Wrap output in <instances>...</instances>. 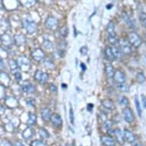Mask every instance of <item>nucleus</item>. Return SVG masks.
Wrapping results in <instances>:
<instances>
[{
	"label": "nucleus",
	"instance_id": "obj_7",
	"mask_svg": "<svg viewBox=\"0 0 146 146\" xmlns=\"http://www.w3.org/2000/svg\"><path fill=\"white\" fill-rule=\"evenodd\" d=\"M31 57L33 59L38 62H40L41 60H44V58L45 57V54L43 50H41V48H36L31 52Z\"/></svg>",
	"mask_w": 146,
	"mask_h": 146
},
{
	"label": "nucleus",
	"instance_id": "obj_23",
	"mask_svg": "<svg viewBox=\"0 0 146 146\" xmlns=\"http://www.w3.org/2000/svg\"><path fill=\"white\" fill-rule=\"evenodd\" d=\"M104 53H105L106 57V58H107L109 60L113 61V60L115 59V56H114V54H113L112 48H110V47H109V46L106 47L105 50H104Z\"/></svg>",
	"mask_w": 146,
	"mask_h": 146
},
{
	"label": "nucleus",
	"instance_id": "obj_1",
	"mask_svg": "<svg viewBox=\"0 0 146 146\" xmlns=\"http://www.w3.org/2000/svg\"><path fill=\"white\" fill-rule=\"evenodd\" d=\"M128 41L131 44L132 47L135 48H139L141 45L142 43V40L140 38V36L135 31H131L129 35H128Z\"/></svg>",
	"mask_w": 146,
	"mask_h": 146
},
{
	"label": "nucleus",
	"instance_id": "obj_34",
	"mask_svg": "<svg viewBox=\"0 0 146 146\" xmlns=\"http://www.w3.org/2000/svg\"><path fill=\"white\" fill-rule=\"evenodd\" d=\"M39 135L41 139H47L49 137V133L46 129H44V128H41L39 130Z\"/></svg>",
	"mask_w": 146,
	"mask_h": 146
},
{
	"label": "nucleus",
	"instance_id": "obj_3",
	"mask_svg": "<svg viewBox=\"0 0 146 146\" xmlns=\"http://www.w3.org/2000/svg\"><path fill=\"white\" fill-rule=\"evenodd\" d=\"M17 63L19 64V67H21L22 70H29L30 69V67H31V62H30V60L29 58L25 57L24 55L20 56L17 59Z\"/></svg>",
	"mask_w": 146,
	"mask_h": 146
},
{
	"label": "nucleus",
	"instance_id": "obj_42",
	"mask_svg": "<svg viewBox=\"0 0 146 146\" xmlns=\"http://www.w3.org/2000/svg\"><path fill=\"white\" fill-rule=\"evenodd\" d=\"M50 91L52 92L53 94H58V87L54 85V84H51L50 85Z\"/></svg>",
	"mask_w": 146,
	"mask_h": 146
},
{
	"label": "nucleus",
	"instance_id": "obj_5",
	"mask_svg": "<svg viewBox=\"0 0 146 146\" xmlns=\"http://www.w3.org/2000/svg\"><path fill=\"white\" fill-rule=\"evenodd\" d=\"M120 47L122 50V53H124L125 54H130L132 51V47L131 44L129 42V41H127L126 39L122 38L119 41Z\"/></svg>",
	"mask_w": 146,
	"mask_h": 146
},
{
	"label": "nucleus",
	"instance_id": "obj_48",
	"mask_svg": "<svg viewBox=\"0 0 146 146\" xmlns=\"http://www.w3.org/2000/svg\"><path fill=\"white\" fill-rule=\"evenodd\" d=\"M80 66H81V68L83 70H85L86 69V65L84 64V63H81V64H80Z\"/></svg>",
	"mask_w": 146,
	"mask_h": 146
},
{
	"label": "nucleus",
	"instance_id": "obj_40",
	"mask_svg": "<svg viewBox=\"0 0 146 146\" xmlns=\"http://www.w3.org/2000/svg\"><path fill=\"white\" fill-rule=\"evenodd\" d=\"M70 119L71 124H74V111H73L72 108H70Z\"/></svg>",
	"mask_w": 146,
	"mask_h": 146
},
{
	"label": "nucleus",
	"instance_id": "obj_39",
	"mask_svg": "<svg viewBox=\"0 0 146 146\" xmlns=\"http://www.w3.org/2000/svg\"><path fill=\"white\" fill-rule=\"evenodd\" d=\"M15 78L16 80L17 81H21L22 80V74L19 71L15 72Z\"/></svg>",
	"mask_w": 146,
	"mask_h": 146
},
{
	"label": "nucleus",
	"instance_id": "obj_10",
	"mask_svg": "<svg viewBox=\"0 0 146 146\" xmlns=\"http://www.w3.org/2000/svg\"><path fill=\"white\" fill-rule=\"evenodd\" d=\"M113 79L117 84H124L126 80V77H125V74L123 72L119 70H117L116 71H115Z\"/></svg>",
	"mask_w": 146,
	"mask_h": 146
},
{
	"label": "nucleus",
	"instance_id": "obj_29",
	"mask_svg": "<svg viewBox=\"0 0 146 146\" xmlns=\"http://www.w3.org/2000/svg\"><path fill=\"white\" fill-rule=\"evenodd\" d=\"M108 41H110V43L113 46H116L119 43V41L116 36H108Z\"/></svg>",
	"mask_w": 146,
	"mask_h": 146
},
{
	"label": "nucleus",
	"instance_id": "obj_22",
	"mask_svg": "<svg viewBox=\"0 0 146 146\" xmlns=\"http://www.w3.org/2000/svg\"><path fill=\"white\" fill-rule=\"evenodd\" d=\"M106 32L108 34V36H116L115 32V24L112 21L108 23L107 27H106Z\"/></svg>",
	"mask_w": 146,
	"mask_h": 146
},
{
	"label": "nucleus",
	"instance_id": "obj_13",
	"mask_svg": "<svg viewBox=\"0 0 146 146\" xmlns=\"http://www.w3.org/2000/svg\"><path fill=\"white\" fill-rule=\"evenodd\" d=\"M123 134H124V138L125 140L129 143H134L135 141H136V137L134 135L133 132L128 129H125L123 131Z\"/></svg>",
	"mask_w": 146,
	"mask_h": 146
},
{
	"label": "nucleus",
	"instance_id": "obj_46",
	"mask_svg": "<svg viewBox=\"0 0 146 146\" xmlns=\"http://www.w3.org/2000/svg\"><path fill=\"white\" fill-rule=\"evenodd\" d=\"M133 146H143V145L141 143V142H139V141H135L134 143H133Z\"/></svg>",
	"mask_w": 146,
	"mask_h": 146
},
{
	"label": "nucleus",
	"instance_id": "obj_8",
	"mask_svg": "<svg viewBox=\"0 0 146 146\" xmlns=\"http://www.w3.org/2000/svg\"><path fill=\"white\" fill-rule=\"evenodd\" d=\"M123 118H124L125 121L128 123H132L134 121V113L129 107H126L123 110Z\"/></svg>",
	"mask_w": 146,
	"mask_h": 146
},
{
	"label": "nucleus",
	"instance_id": "obj_20",
	"mask_svg": "<svg viewBox=\"0 0 146 146\" xmlns=\"http://www.w3.org/2000/svg\"><path fill=\"white\" fill-rule=\"evenodd\" d=\"M102 106L109 110H115V105L113 101L110 99H105L102 101Z\"/></svg>",
	"mask_w": 146,
	"mask_h": 146
},
{
	"label": "nucleus",
	"instance_id": "obj_17",
	"mask_svg": "<svg viewBox=\"0 0 146 146\" xmlns=\"http://www.w3.org/2000/svg\"><path fill=\"white\" fill-rule=\"evenodd\" d=\"M105 73L108 78H113L115 74L114 67L110 63H106L105 64Z\"/></svg>",
	"mask_w": 146,
	"mask_h": 146
},
{
	"label": "nucleus",
	"instance_id": "obj_50",
	"mask_svg": "<svg viewBox=\"0 0 146 146\" xmlns=\"http://www.w3.org/2000/svg\"><path fill=\"white\" fill-rule=\"evenodd\" d=\"M145 42H146V35H145Z\"/></svg>",
	"mask_w": 146,
	"mask_h": 146
},
{
	"label": "nucleus",
	"instance_id": "obj_11",
	"mask_svg": "<svg viewBox=\"0 0 146 146\" xmlns=\"http://www.w3.org/2000/svg\"><path fill=\"white\" fill-rule=\"evenodd\" d=\"M112 134L115 136V140L119 142L121 145H123L125 143V138H124V134H123V132L119 129H115L113 130V132H112Z\"/></svg>",
	"mask_w": 146,
	"mask_h": 146
},
{
	"label": "nucleus",
	"instance_id": "obj_6",
	"mask_svg": "<svg viewBox=\"0 0 146 146\" xmlns=\"http://www.w3.org/2000/svg\"><path fill=\"white\" fill-rule=\"evenodd\" d=\"M44 25H45L46 29L49 30H55L58 26V21L54 17L49 16L46 19Z\"/></svg>",
	"mask_w": 146,
	"mask_h": 146
},
{
	"label": "nucleus",
	"instance_id": "obj_30",
	"mask_svg": "<svg viewBox=\"0 0 146 146\" xmlns=\"http://www.w3.org/2000/svg\"><path fill=\"white\" fill-rule=\"evenodd\" d=\"M135 107H136L137 113H138V115H139V117H141V105H140V103H139V100L137 96H135Z\"/></svg>",
	"mask_w": 146,
	"mask_h": 146
},
{
	"label": "nucleus",
	"instance_id": "obj_35",
	"mask_svg": "<svg viewBox=\"0 0 146 146\" xmlns=\"http://www.w3.org/2000/svg\"><path fill=\"white\" fill-rule=\"evenodd\" d=\"M22 4L26 7H31L36 3L35 0H22Z\"/></svg>",
	"mask_w": 146,
	"mask_h": 146
},
{
	"label": "nucleus",
	"instance_id": "obj_51",
	"mask_svg": "<svg viewBox=\"0 0 146 146\" xmlns=\"http://www.w3.org/2000/svg\"><path fill=\"white\" fill-rule=\"evenodd\" d=\"M70 146H75V145H70Z\"/></svg>",
	"mask_w": 146,
	"mask_h": 146
},
{
	"label": "nucleus",
	"instance_id": "obj_38",
	"mask_svg": "<svg viewBox=\"0 0 146 146\" xmlns=\"http://www.w3.org/2000/svg\"><path fill=\"white\" fill-rule=\"evenodd\" d=\"M112 126H113V123L111 121H106V122H104V128L106 130H110Z\"/></svg>",
	"mask_w": 146,
	"mask_h": 146
},
{
	"label": "nucleus",
	"instance_id": "obj_12",
	"mask_svg": "<svg viewBox=\"0 0 146 146\" xmlns=\"http://www.w3.org/2000/svg\"><path fill=\"white\" fill-rule=\"evenodd\" d=\"M122 16L123 20L125 21V22L126 23L127 25L129 27L130 29H135L136 25H135V20L133 19H132V18H131L129 15L126 14L125 12H123V13H122Z\"/></svg>",
	"mask_w": 146,
	"mask_h": 146
},
{
	"label": "nucleus",
	"instance_id": "obj_49",
	"mask_svg": "<svg viewBox=\"0 0 146 146\" xmlns=\"http://www.w3.org/2000/svg\"><path fill=\"white\" fill-rule=\"evenodd\" d=\"M62 87H66L67 88V84L65 85V84H62Z\"/></svg>",
	"mask_w": 146,
	"mask_h": 146
},
{
	"label": "nucleus",
	"instance_id": "obj_24",
	"mask_svg": "<svg viewBox=\"0 0 146 146\" xmlns=\"http://www.w3.org/2000/svg\"><path fill=\"white\" fill-rule=\"evenodd\" d=\"M112 50H113V54L115 56V59H119V58H122V49H120V48H119V47H117V46H113V48H112Z\"/></svg>",
	"mask_w": 146,
	"mask_h": 146
},
{
	"label": "nucleus",
	"instance_id": "obj_36",
	"mask_svg": "<svg viewBox=\"0 0 146 146\" xmlns=\"http://www.w3.org/2000/svg\"><path fill=\"white\" fill-rule=\"evenodd\" d=\"M31 146H47L46 143H44L43 141H40V140H35V141H32L31 142Z\"/></svg>",
	"mask_w": 146,
	"mask_h": 146
},
{
	"label": "nucleus",
	"instance_id": "obj_31",
	"mask_svg": "<svg viewBox=\"0 0 146 146\" xmlns=\"http://www.w3.org/2000/svg\"><path fill=\"white\" fill-rule=\"evenodd\" d=\"M136 80L139 84H143V83L145 82L146 77L143 73L140 72V73H138V74L136 75Z\"/></svg>",
	"mask_w": 146,
	"mask_h": 146
},
{
	"label": "nucleus",
	"instance_id": "obj_25",
	"mask_svg": "<svg viewBox=\"0 0 146 146\" xmlns=\"http://www.w3.org/2000/svg\"><path fill=\"white\" fill-rule=\"evenodd\" d=\"M37 122V115L35 113H29V119H28V124L29 125H33Z\"/></svg>",
	"mask_w": 146,
	"mask_h": 146
},
{
	"label": "nucleus",
	"instance_id": "obj_45",
	"mask_svg": "<svg viewBox=\"0 0 146 146\" xmlns=\"http://www.w3.org/2000/svg\"><path fill=\"white\" fill-rule=\"evenodd\" d=\"M1 146H14V145H12L9 141H4V140H3V141H1Z\"/></svg>",
	"mask_w": 146,
	"mask_h": 146
},
{
	"label": "nucleus",
	"instance_id": "obj_27",
	"mask_svg": "<svg viewBox=\"0 0 146 146\" xmlns=\"http://www.w3.org/2000/svg\"><path fill=\"white\" fill-rule=\"evenodd\" d=\"M118 103L119 104L120 106H127L129 104V100L125 97V96H122V95H120V96H118Z\"/></svg>",
	"mask_w": 146,
	"mask_h": 146
},
{
	"label": "nucleus",
	"instance_id": "obj_47",
	"mask_svg": "<svg viewBox=\"0 0 146 146\" xmlns=\"http://www.w3.org/2000/svg\"><path fill=\"white\" fill-rule=\"evenodd\" d=\"M14 146H25L24 145H23V143H22L21 141H17V142H15L14 145Z\"/></svg>",
	"mask_w": 146,
	"mask_h": 146
},
{
	"label": "nucleus",
	"instance_id": "obj_26",
	"mask_svg": "<svg viewBox=\"0 0 146 146\" xmlns=\"http://www.w3.org/2000/svg\"><path fill=\"white\" fill-rule=\"evenodd\" d=\"M117 89L121 92L123 93H129L130 87L128 84H118Z\"/></svg>",
	"mask_w": 146,
	"mask_h": 146
},
{
	"label": "nucleus",
	"instance_id": "obj_19",
	"mask_svg": "<svg viewBox=\"0 0 146 146\" xmlns=\"http://www.w3.org/2000/svg\"><path fill=\"white\" fill-rule=\"evenodd\" d=\"M50 121L53 123V125H54L56 126H60L62 125L63 120L62 118L60 117V115H58L57 113H54L51 115V118H50Z\"/></svg>",
	"mask_w": 146,
	"mask_h": 146
},
{
	"label": "nucleus",
	"instance_id": "obj_28",
	"mask_svg": "<svg viewBox=\"0 0 146 146\" xmlns=\"http://www.w3.org/2000/svg\"><path fill=\"white\" fill-rule=\"evenodd\" d=\"M9 64L10 70H11L12 71H15V70H17L18 67H19V64H18L17 61L14 60L13 59H10L9 61Z\"/></svg>",
	"mask_w": 146,
	"mask_h": 146
},
{
	"label": "nucleus",
	"instance_id": "obj_15",
	"mask_svg": "<svg viewBox=\"0 0 146 146\" xmlns=\"http://www.w3.org/2000/svg\"><path fill=\"white\" fill-rule=\"evenodd\" d=\"M101 141L105 146H115V141L110 135H103L101 137Z\"/></svg>",
	"mask_w": 146,
	"mask_h": 146
},
{
	"label": "nucleus",
	"instance_id": "obj_44",
	"mask_svg": "<svg viewBox=\"0 0 146 146\" xmlns=\"http://www.w3.org/2000/svg\"><path fill=\"white\" fill-rule=\"evenodd\" d=\"M141 103H142V105H143L144 108H145L146 109V96L143 94H141Z\"/></svg>",
	"mask_w": 146,
	"mask_h": 146
},
{
	"label": "nucleus",
	"instance_id": "obj_37",
	"mask_svg": "<svg viewBox=\"0 0 146 146\" xmlns=\"http://www.w3.org/2000/svg\"><path fill=\"white\" fill-rule=\"evenodd\" d=\"M43 45L44 46V48H46L47 49H51L53 47V44L50 41L45 39L43 42Z\"/></svg>",
	"mask_w": 146,
	"mask_h": 146
},
{
	"label": "nucleus",
	"instance_id": "obj_9",
	"mask_svg": "<svg viewBox=\"0 0 146 146\" xmlns=\"http://www.w3.org/2000/svg\"><path fill=\"white\" fill-rule=\"evenodd\" d=\"M21 90L22 93H25V94H33L35 92V87L31 83L25 82L21 86Z\"/></svg>",
	"mask_w": 146,
	"mask_h": 146
},
{
	"label": "nucleus",
	"instance_id": "obj_52",
	"mask_svg": "<svg viewBox=\"0 0 146 146\" xmlns=\"http://www.w3.org/2000/svg\"><path fill=\"white\" fill-rule=\"evenodd\" d=\"M145 60H146V56H145Z\"/></svg>",
	"mask_w": 146,
	"mask_h": 146
},
{
	"label": "nucleus",
	"instance_id": "obj_41",
	"mask_svg": "<svg viewBox=\"0 0 146 146\" xmlns=\"http://www.w3.org/2000/svg\"><path fill=\"white\" fill-rule=\"evenodd\" d=\"M80 52L81 53V54H83V55H86L87 52H88V48H87L86 46H83L80 49Z\"/></svg>",
	"mask_w": 146,
	"mask_h": 146
},
{
	"label": "nucleus",
	"instance_id": "obj_43",
	"mask_svg": "<svg viewBox=\"0 0 146 146\" xmlns=\"http://www.w3.org/2000/svg\"><path fill=\"white\" fill-rule=\"evenodd\" d=\"M44 65H45L47 68H52V69L54 68V65L50 60H46L45 62H44Z\"/></svg>",
	"mask_w": 146,
	"mask_h": 146
},
{
	"label": "nucleus",
	"instance_id": "obj_32",
	"mask_svg": "<svg viewBox=\"0 0 146 146\" xmlns=\"http://www.w3.org/2000/svg\"><path fill=\"white\" fill-rule=\"evenodd\" d=\"M60 35L64 37V38H66L68 34H69V29H68V27L67 25H64V26L60 29Z\"/></svg>",
	"mask_w": 146,
	"mask_h": 146
},
{
	"label": "nucleus",
	"instance_id": "obj_2",
	"mask_svg": "<svg viewBox=\"0 0 146 146\" xmlns=\"http://www.w3.org/2000/svg\"><path fill=\"white\" fill-rule=\"evenodd\" d=\"M22 24H23V27L25 28V29L26 30L27 32H28L29 35H32V34H34L36 31H37V29H38L37 24L35 23V22H34L33 20L29 19H25L23 20Z\"/></svg>",
	"mask_w": 146,
	"mask_h": 146
},
{
	"label": "nucleus",
	"instance_id": "obj_33",
	"mask_svg": "<svg viewBox=\"0 0 146 146\" xmlns=\"http://www.w3.org/2000/svg\"><path fill=\"white\" fill-rule=\"evenodd\" d=\"M139 20H140V22L142 25V26L146 29V13L141 12L139 14Z\"/></svg>",
	"mask_w": 146,
	"mask_h": 146
},
{
	"label": "nucleus",
	"instance_id": "obj_16",
	"mask_svg": "<svg viewBox=\"0 0 146 146\" xmlns=\"http://www.w3.org/2000/svg\"><path fill=\"white\" fill-rule=\"evenodd\" d=\"M13 41L14 40H12V37L8 34H3L2 37H1V41H2L3 44H4L5 47H9V48L11 47L12 45Z\"/></svg>",
	"mask_w": 146,
	"mask_h": 146
},
{
	"label": "nucleus",
	"instance_id": "obj_21",
	"mask_svg": "<svg viewBox=\"0 0 146 146\" xmlns=\"http://www.w3.org/2000/svg\"><path fill=\"white\" fill-rule=\"evenodd\" d=\"M34 135V130L32 129V128L31 127H28L26 128L22 132V137H23V139L25 140H29L31 138V137L33 136Z\"/></svg>",
	"mask_w": 146,
	"mask_h": 146
},
{
	"label": "nucleus",
	"instance_id": "obj_14",
	"mask_svg": "<svg viewBox=\"0 0 146 146\" xmlns=\"http://www.w3.org/2000/svg\"><path fill=\"white\" fill-rule=\"evenodd\" d=\"M14 43L16 44L17 46H22L24 45L26 43V38L24 35L22 34H18L14 36Z\"/></svg>",
	"mask_w": 146,
	"mask_h": 146
},
{
	"label": "nucleus",
	"instance_id": "obj_4",
	"mask_svg": "<svg viewBox=\"0 0 146 146\" xmlns=\"http://www.w3.org/2000/svg\"><path fill=\"white\" fill-rule=\"evenodd\" d=\"M35 79L40 84H44L46 82H48V79H49V76H48V74L41 71L40 70H38L35 73Z\"/></svg>",
	"mask_w": 146,
	"mask_h": 146
},
{
	"label": "nucleus",
	"instance_id": "obj_18",
	"mask_svg": "<svg viewBox=\"0 0 146 146\" xmlns=\"http://www.w3.org/2000/svg\"><path fill=\"white\" fill-rule=\"evenodd\" d=\"M41 118H42V119L44 121L48 122L49 120H50V118H51L52 114H51V112H50V110L48 108H44V109L41 110Z\"/></svg>",
	"mask_w": 146,
	"mask_h": 146
}]
</instances>
